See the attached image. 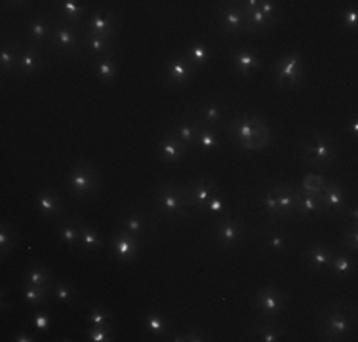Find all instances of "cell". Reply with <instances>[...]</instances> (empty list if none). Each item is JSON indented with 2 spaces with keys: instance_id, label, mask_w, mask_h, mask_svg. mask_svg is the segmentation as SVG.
<instances>
[{
  "instance_id": "obj_1",
  "label": "cell",
  "mask_w": 358,
  "mask_h": 342,
  "mask_svg": "<svg viewBox=\"0 0 358 342\" xmlns=\"http://www.w3.org/2000/svg\"><path fill=\"white\" fill-rule=\"evenodd\" d=\"M231 139L242 150H263L272 142L271 126L254 114H242L227 122Z\"/></svg>"
},
{
  "instance_id": "obj_2",
  "label": "cell",
  "mask_w": 358,
  "mask_h": 342,
  "mask_svg": "<svg viewBox=\"0 0 358 342\" xmlns=\"http://www.w3.org/2000/svg\"><path fill=\"white\" fill-rule=\"evenodd\" d=\"M153 206H155L158 217L170 219V221L187 219L189 211H194L193 200L189 196L187 186L179 185L176 181H166L157 186Z\"/></svg>"
},
{
  "instance_id": "obj_3",
  "label": "cell",
  "mask_w": 358,
  "mask_h": 342,
  "mask_svg": "<svg viewBox=\"0 0 358 342\" xmlns=\"http://www.w3.org/2000/svg\"><path fill=\"white\" fill-rule=\"evenodd\" d=\"M351 312L347 302H334L324 307L316 318L320 341H345L347 336H351L355 329V318Z\"/></svg>"
},
{
  "instance_id": "obj_4",
  "label": "cell",
  "mask_w": 358,
  "mask_h": 342,
  "mask_svg": "<svg viewBox=\"0 0 358 342\" xmlns=\"http://www.w3.org/2000/svg\"><path fill=\"white\" fill-rule=\"evenodd\" d=\"M84 27L72 25L56 15L54 28H52L50 40H48V50L59 57H77L84 50Z\"/></svg>"
},
{
  "instance_id": "obj_5",
  "label": "cell",
  "mask_w": 358,
  "mask_h": 342,
  "mask_svg": "<svg viewBox=\"0 0 358 342\" xmlns=\"http://www.w3.org/2000/svg\"><path fill=\"white\" fill-rule=\"evenodd\" d=\"M67 186H69L72 196L80 202L92 200L101 188L100 170L88 160L75 162V165L67 173Z\"/></svg>"
},
{
  "instance_id": "obj_6",
  "label": "cell",
  "mask_w": 358,
  "mask_h": 342,
  "mask_svg": "<svg viewBox=\"0 0 358 342\" xmlns=\"http://www.w3.org/2000/svg\"><path fill=\"white\" fill-rule=\"evenodd\" d=\"M301 156L313 170H324L336 164L337 147L336 141L326 133L315 131L309 139L301 142Z\"/></svg>"
},
{
  "instance_id": "obj_7",
  "label": "cell",
  "mask_w": 358,
  "mask_h": 342,
  "mask_svg": "<svg viewBox=\"0 0 358 342\" xmlns=\"http://www.w3.org/2000/svg\"><path fill=\"white\" fill-rule=\"evenodd\" d=\"M246 232H248V228H246L242 217L225 211L215 219L214 242L217 247L231 250V247H237L238 243L242 242L246 238Z\"/></svg>"
},
{
  "instance_id": "obj_8",
  "label": "cell",
  "mask_w": 358,
  "mask_h": 342,
  "mask_svg": "<svg viewBox=\"0 0 358 342\" xmlns=\"http://www.w3.org/2000/svg\"><path fill=\"white\" fill-rule=\"evenodd\" d=\"M256 308H258L259 321H272L279 318L280 314L284 312L288 302V295L277 285H263L258 293H256Z\"/></svg>"
},
{
  "instance_id": "obj_9",
  "label": "cell",
  "mask_w": 358,
  "mask_h": 342,
  "mask_svg": "<svg viewBox=\"0 0 358 342\" xmlns=\"http://www.w3.org/2000/svg\"><path fill=\"white\" fill-rule=\"evenodd\" d=\"M274 76L280 90H290L299 86L305 79V63L299 54H286L274 63Z\"/></svg>"
},
{
  "instance_id": "obj_10",
  "label": "cell",
  "mask_w": 358,
  "mask_h": 342,
  "mask_svg": "<svg viewBox=\"0 0 358 342\" xmlns=\"http://www.w3.org/2000/svg\"><path fill=\"white\" fill-rule=\"evenodd\" d=\"M84 31L88 35L103 36V38L115 40L116 33H118V15L111 8H100L93 14L88 15L86 23H84Z\"/></svg>"
},
{
  "instance_id": "obj_11",
  "label": "cell",
  "mask_w": 358,
  "mask_h": 342,
  "mask_svg": "<svg viewBox=\"0 0 358 342\" xmlns=\"http://www.w3.org/2000/svg\"><path fill=\"white\" fill-rule=\"evenodd\" d=\"M196 72L199 71L189 63V59L183 54H179L164 63L162 80L168 88H181V86L189 84L196 76Z\"/></svg>"
},
{
  "instance_id": "obj_12",
  "label": "cell",
  "mask_w": 358,
  "mask_h": 342,
  "mask_svg": "<svg viewBox=\"0 0 358 342\" xmlns=\"http://www.w3.org/2000/svg\"><path fill=\"white\" fill-rule=\"evenodd\" d=\"M217 25L225 36L244 35L246 31V15L240 2H225L217 10Z\"/></svg>"
},
{
  "instance_id": "obj_13",
  "label": "cell",
  "mask_w": 358,
  "mask_h": 342,
  "mask_svg": "<svg viewBox=\"0 0 358 342\" xmlns=\"http://www.w3.org/2000/svg\"><path fill=\"white\" fill-rule=\"evenodd\" d=\"M139 245H141V240L128 234L122 228H118L115 234L111 236V243H109L113 256L122 264L136 263L137 255H139Z\"/></svg>"
},
{
  "instance_id": "obj_14",
  "label": "cell",
  "mask_w": 358,
  "mask_h": 342,
  "mask_svg": "<svg viewBox=\"0 0 358 342\" xmlns=\"http://www.w3.org/2000/svg\"><path fill=\"white\" fill-rule=\"evenodd\" d=\"M35 207L40 217L48 219V221H61L65 219V204L61 196H59L54 188L44 186L42 190L36 193Z\"/></svg>"
},
{
  "instance_id": "obj_15",
  "label": "cell",
  "mask_w": 358,
  "mask_h": 342,
  "mask_svg": "<svg viewBox=\"0 0 358 342\" xmlns=\"http://www.w3.org/2000/svg\"><path fill=\"white\" fill-rule=\"evenodd\" d=\"M240 6H242V12L246 15V31H244V35H261V33L271 31L279 23L269 19L259 10V0H242Z\"/></svg>"
},
{
  "instance_id": "obj_16",
  "label": "cell",
  "mask_w": 358,
  "mask_h": 342,
  "mask_svg": "<svg viewBox=\"0 0 358 342\" xmlns=\"http://www.w3.org/2000/svg\"><path fill=\"white\" fill-rule=\"evenodd\" d=\"M295 198H297V211H295L297 219L307 221V219H313V217L328 215L320 193H311V190H303L299 186H295Z\"/></svg>"
},
{
  "instance_id": "obj_17",
  "label": "cell",
  "mask_w": 358,
  "mask_h": 342,
  "mask_svg": "<svg viewBox=\"0 0 358 342\" xmlns=\"http://www.w3.org/2000/svg\"><path fill=\"white\" fill-rule=\"evenodd\" d=\"M320 196H322L326 213L334 215V217H341L345 207L349 206L347 190H345V186L339 181H326L322 190H320Z\"/></svg>"
},
{
  "instance_id": "obj_18",
  "label": "cell",
  "mask_w": 358,
  "mask_h": 342,
  "mask_svg": "<svg viewBox=\"0 0 358 342\" xmlns=\"http://www.w3.org/2000/svg\"><path fill=\"white\" fill-rule=\"evenodd\" d=\"M44 65H46V59L42 56V48L36 46V44H22L20 46V57H17V69H15V74L20 76H29L33 72L40 71Z\"/></svg>"
},
{
  "instance_id": "obj_19",
  "label": "cell",
  "mask_w": 358,
  "mask_h": 342,
  "mask_svg": "<svg viewBox=\"0 0 358 342\" xmlns=\"http://www.w3.org/2000/svg\"><path fill=\"white\" fill-rule=\"evenodd\" d=\"M187 152H189V147L179 141L172 129H168L158 141L157 154L164 164H178L181 160H185Z\"/></svg>"
},
{
  "instance_id": "obj_20",
  "label": "cell",
  "mask_w": 358,
  "mask_h": 342,
  "mask_svg": "<svg viewBox=\"0 0 358 342\" xmlns=\"http://www.w3.org/2000/svg\"><path fill=\"white\" fill-rule=\"evenodd\" d=\"M187 190H189V196L193 200V209L196 213H204L206 211V206H208L210 196L219 188V185L215 183L214 179L208 177H199L189 181Z\"/></svg>"
},
{
  "instance_id": "obj_21",
  "label": "cell",
  "mask_w": 358,
  "mask_h": 342,
  "mask_svg": "<svg viewBox=\"0 0 358 342\" xmlns=\"http://www.w3.org/2000/svg\"><path fill=\"white\" fill-rule=\"evenodd\" d=\"M202 128V122L201 118L196 116V113H187L183 114L181 118H179L176 124H173L172 131L178 136V139L183 145H187L189 149L191 147H194V142H196V137H199V131H201Z\"/></svg>"
},
{
  "instance_id": "obj_22",
  "label": "cell",
  "mask_w": 358,
  "mask_h": 342,
  "mask_svg": "<svg viewBox=\"0 0 358 342\" xmlns=\"http://www.w3.org/2000/svg\"><path fill=\"white\" fill-rule=\"evenodd\" d=\"M271 190L274 194V198L279 202L280 211H282V217L284 221L286 219H292L295 217V211H297V198H295V186L288 185L284 181H272Z\"/></svg>"
},
{
  "instance_id": "obj_23",
  "label": "cell",
  "mask_w": 358,
  "mask_h": 342,
  "mask_svg": "<svg viewBox=\"0 0 358 342\" xmlns=\"http://www.w3.org/2000/svg\"><path fill=\"white\" fill-rule=\"evenodd\" d=\"M334 250L328 243L316 242L311 243L307 250H305V263H307L309 270L311 272H322L328 268L332 263V256H334Z\"/></svg>"
},
{
  "instance_id": "obj_24",
  "label": "cell",
  "mask_w": 358,
  "mask_h": 342,
  "mask_svg": "<svg viewBox=\"0 0 358 342\" xmlns=\"http://www.w3.org/2000/svg\"><path fill=\"white\" fill-rule=\"evenodd\" d=\"M231 63H233V71L240 74V76H250L251 72L261 69L263 59L259 54L248 48H238L231 54Z\"/></svg>"
},
{
  "instance_id": "obj_25",
  "label": "cell",
  "mask_w": 358,
  "mask_h": 342,
  "mask_svg": "<svg viewBox=\"0 0 358 342\" xmlns=\"http://www.w3.org/2000/svg\"><path fill=\"white\" fill-rule=\"evenodd\" d=\"M52 28H54V19H48L46 15H38V17H33L29 23H27V42L36 44L42 48V44H48L52 35Z\"/></svg>"
},
{
  "instance_id": "obj_26",
  "label": "cell",
  "mask_w": 358,
  "mask_h": 342,
  "mask_svg": "<svg viewBox=\"0 0 358 342\" xmlns=\"http://www.w3.org/2000/svg\"><path fill=\"white\" fill-rule=\"evenodd\" d=\"M143 329L153 339H166L170 335V321L162 312L150 310L143 316Z\"/></svg>"
},
{
  "instance_id": "obj_27",
  "label": "cell",
  "mask_w": 358,
  "mask_h": 342,
  "mask_svg": "<svg viewBox=\"0 0 358 342\" xmlns=\"http://www.w3.org/2000/svg\"><path fill=\"white\" fill-rule=\"evenodd\" d=\"M223 111H225V101L210 99V101H204V103H202L201 107L196 108L194 113H196V116L201 118L202 124L219 128V124L223 122Z\"/></svg>"
},
{
  "instance_id": "obj_28",
  "label": "cell",
  "mask_w": 358,
  "mask_h": 342,
  "mask_svg": "<svg viewBox=\"0 0 358 342\" xmlns=\"http://www.w3.org/2000/svg\"><path fill=\"white\" fill-rule=\"evenodd\" d=\"M357 270V263L355 256L347 250H334V256L329 263V272H334L337 278H351Z\"/></svg>"
},
{
  "instance_id": "obj_29",
  "label": "cell",
  "mask_w": 358,
  "mask_h": 342,
  "mask_svg": "<svg viewBox=\"0 0 358 342\" xmlns=\"http://www.w3.org/2000/svg\"><path fill=\"white\" fill-rule=\"evenodd\" d=\"M120 228L122 230H126L128 234L136 236L139 240H143L145 236H147V232H149V219H147L141 211L130 209L128 213L122 217Z\"/></svg>"
},
{
  "instance_id": "obj_30",
  "label": "cell",
  "mask_w": 358,
  "mask_h": 342,
  "mask_svg": "<svg viewBox=\"0 0 358 342\" xmlns=\"http://www.w3.org/2000/svg\"><path fill=\"white\" fill-rule=\"evenodd\" d=\"M56 15L65 19V22L72 23V25H79V27H84L82 22L88 15V10L77 0H61L58 2V10H56ZM88 19V17H86Z\"/></svg>"
},
{
  "instance_id": "obj_31",
  "label": "cell",
  "mask_w": 358,
  "mask_h": 342,
  "mask_svg": "<svg viewBox=\"0 0 358 342\" xmlns=\"http://www.w3.org/2000/svg\"><path fill=\"white\" fill-rule=\"evenodd\" d=\"M56 236H58L59 242L63 243L69 251L80 250V230L77 221H65V219H61L58 222V227H56Z\"/></svg>"
},
{
  "instance_id": "obj_32",
  "label": "cell",
  "mask_w": 358,
  "mask_h": 342,
  "mask_svg": "<svg viewBox=\"0 0 358 342\" xmlns=\"http://www.w3.org/2000/svg\"><path fill=\"white\" fill-rule=\"evenodd\" d=\"M183 56L189 59V63L193 65L196 71H201L202 67H206L208 61L212 59V48L208 42L204 40H194L187 46V50L183 51Z\"/></svg>"
},
{
  "instance_id": "obj_33",
  "label": "cell",
  "mask_w": 358,
  "mask_h": 342,
  "mask_svg": "<svg viewBox=\"0 0 358 342\" xmlns=\"http://www.w3.org/2000/svg\"><path fill=\"white\" fill-rule=\"evenodd\" d=\"M93 72H95V76L103 84H111L118 76V65H116L115 51L107 54V56L95 57V61H93Z\"/></svg>"
},
{
  "instance_id": "obj_34",
  "label": "cell",
  "mask_w": 358,
  "mask_h": 342,
  "mask_svg": "<svg viewBox=\"0 0 358 342\" xmlns=\"http://www.w3.org/2000/svg\"><path fill=\"white\" fill-rule=\"evenodd\" d=\"M77 225L80 230V250H84L86 253H95V251L103 250V238L90 222L77 219Z\"/></svg>"
},
{
  "instance_id": "obj_35",
  "label": "cell",
  "mask_w": 358,
  "mask_h": 342,
  "mask_svg": "<svg viewBox=\"0 0 358 342\" xmlns=\"http://www.w3.org/2000/svg\"><path fill=\"white\" fill-rule=\"evenodd\" d=\"M254 341L259 342H279L286 335V329L280 327L277 321H259L254 327Z\"/></svg>"
},
{
  "instance_id": "obj_36",
  "label": "cell",
  "mask_w": 358,
  "mask_h": 342,
  "mask_svg": "<svg viewBox=\"0 0 358 342\" xmlns=\"http://www.w3.org/2000/svg\"><path fill=\"white\" fill-rule=\"evenodd\" d=\"M50 299H54L59 304H63V307H69L72 302H77L79 291H77V287L71 282H67V279H56L50 289Z\"/></svg>"
},
{
  "instance_id": "obj_37",
  "label": "cell",
  "mask_w": 358,
  "mask_h": 342,
  "mask_svg": "<svg viewBox=\"0 0 358 342\" xmlns=\"http://www.w3.org/2000/svg\"><path fill=\"white\" fill-rule=\"evenodd\" d=\"M54 282H56V279L52 276L50 268L44 266V264H35V266H31V268H27V270L23 272V284L52 289Z\"/></svg>"
},
{
  "instance_id": "obj_38",
  "label": "cell",
  "mask_w": 358,
  "mask_h": 342,
  "mask_svg": "<svg viewBox=\"0 0 358 342\" xmlns=\"http://www.w3.org/2000/svg\"><path fill=\"white\" fill-rule=\"evenodd\" d=\"M290 236L280 232V230H274L271 227V232H265L263 234V240H261V247H265L269 253H286L290 250Z\"/></svg>"
},
{
  "instance_id": "obj_39",
  "label": "cell",
  "mask_w": 358,
  "mask_h": 342,
  "mask_svg": "<svg viewBox=\"0 0 358 342\" xmlns=\"http://www.w3.org/2000/svg\"><path fill=\"white\" fill-rule=\"evenodd\" d=\"M202 152H214V150L219 149L221 145V139H219V128H214V126H206L202 124L201 131H199V137H196V142H194Z\"/></svg>"
},
{
  "instance_id": "obj_40",
  "label": "cell",
  "mask_w": 358,
  "mask_h": 342,
  "mask_svg": "<svg viewBox=\"0 0 358 342\" xmlns=\"http://www.w3.org/2000/svg\"><path fill=\"white\" fill-rule=\"evenodd\" d=\"M17 240H20L17 228L6 221L0 222V256H2V259H6V256L15 250Z\"/></svg>"
},
{
  "instance_id": "obj_41",
  "label": "cell",
  "mask_w": 358,
  "mask_h": 342,
  "mask_svg": "<svg viewBox=\"0 0 358 342\" xmlns=\"http://www.w3.org/2000/svg\"><path fill=\"white\" fill-rule=\"evenodd\" d=\"M84 33H86V31H84ZM84 50L90 51V54L95 57L107 56V54H113V51H115V40L103 38V36L88 35L86 33V36H84Z\"/></svg>"
},
{
  "instance_id": "obj_42",
  "label": "cell",
  "mask_w": 358,
  "mask_h": 342,
  "mask_svg": "<svg viewBox=\"0 0 358 342\" xmlns=\"http://www.w3.org/2000/svg\"><path fill=\"white\" fill-rule=\"evenodd\" d=\"M22 297L27 307L42 308L44 302L50 299V289H46V287H36V285L29 284H22Z\"/></svg>"
},
{
  "instance_id": "obj_43",
  "label": "cell",
  "mask_w": 358,
  "mask_h": 342,
  "mask_svg": "<svg viewBox=\"0 0 358 342\" xmlns=\"http://www.w3.org/2000/svg\"><path fill=\"white\" fill-rule=\"evenodd\" d=\"M20 46H22V42H10L2 46V51H0V71H2L4 76L10 74V72H15V69H17Z\"/></svg>"
},
{
  "instance_id": "obj_44",
  "label": "cell",
  "mask_w": 358,
  "mask_h": 342,
  "mask_svg": "<svg viewBox=\"0 0 358 342\" xmlns=\"http://www.w3.org/2000/svg\"><path fill=\"white\" fill-rule=\"evenodd\" d=\"M84 320H86L88 327H100V325H111L113 323V314L109 310L105 304H100V302H95L92 307L88 308L86 316H84Z\"/></svg>"
},
{
  "instance_id": "obj_45",
  "label": "cell",
  "mask_w": 358,
  "mask_h": 342,
  "mask_svg": "<svg viewBox=\"0 0 358 342\" xmlns=\"http://www.w3.org/2000/svg\"><path fill=\"white\" fill-rule=\"evenodd\" d=\"M259 204H261V207H263V211H265L267 219L271 221V225H274V222H279V221H284L282 211H280L279 202H277V198H274L271 186H269L265 193L259 196Z\"/></svg>"
},
{
  "instance_id": "obj_46",
  "label": "cell",
  "mask_w": 358,
  "mask_h": 342,
  "mask_svg": "<svg viewBox=\"0 0 358 342\" xmlns=\"http://www.w3.org/2000/svg\"><path fill=\"white\" fill-rule=\"evenodd\" d=\"M341 247L349 253H357L358 250V222H345L341 230Z\"/></svg>"
},
{
  "instance_id": "obj_47",
  "label": "cell",
  "mask_w": 358,
  "mask_h": 342,
  "mask_svg": "<svg viewBox=\"0 0 358 342\" xmlns=\"http://www.w3.org/2000/svg\"><path fill=\"white\" fill-rule=\"evenodd\" d=\"M164 341L168 342H206L210 341L208 333H204L201 329H189L185 333H170Z\"/></svg>"
},
{
  "instance_id": "obj_48",
  "label": "cell",
  "mask_w": 358,
  "mask_h": 342,
  "mask_svg": "<svg viewBox=\"0 0 358 342\" xmlns=\"http://www.w3.org/2000/svg\"><path fill=\"white\" fill-rule=\"evenodd\" d=\"M84 335L90 342H113L115 341V331L113 325H100V327H86Z\"/></svg>"
},
{
  "instance_id": "obj_49",
  "label": "cell",
  "mask_w": 358,
  "mask_h": 342,
  "mask_svg": "<svg viewBox=\"0 0 358 342\" xmlns=\"http://www.w3.org/2000/svg\"><path fill=\"white\" fill-rule=\"evenodd\" d=\"M341 27L347 33H355L358 28V8L355 2L343 8V12H341Z\"/></svg>"
},
{
  "instance_id": "obj_50",
  "label": "cell",
  "mask_w": 358,
  "mask_h": 342,
  "mask_svg": "<svg viewBox=\"0 0 358 342\" xmlns=\"http://www.w3.org/2000/svg\"><path fill=\"white\" fill-rule=\"evenodd\" d=\"M227 211V204H225V198H223V193L221 188H217L208 200V206H206V211L204 213H208L210 217H214L217 219L219 215L225 213Z\"/></svg>"
},
{
  "instance_id": "obj_51",
  "label": "cell",
  "mask_w": 358,
  "mask_h": 342,
  "mask_svg": "<svg viewBox=\"0 0 358 342\" xmlns=\"http://www.w3.org/2000/svg\"><path fill=\"white\" fill-rule=\"evenodd\" d=\"M31 323H33V327L36 329V333H40V335L48 333V331H50V327H52L50 312H48L46 308H38V310L35 312V316H33Z\"/></svg>"
},
{
  "instance_id": "obj_52",
  "label": "cell",
  "mask_w": 358,
  "mask_h": 342,
  "mask_svg": "<svg viewBox=\"0 0 358 342\" xmlns=\"http://www.w3.org/2000/svg\"><path fill=\"white\" fill-rule=\"evenodd\" d=\"M324 181L322 177H316V173H313V175H309L303 183L299 185V188H303V190H311V193H320L324 186Z\"/></svg>"
},
{
  "instance_id": "obj_53",
  "label": "cell",
  "mask_w": 358,
  "mask_h": 342,
  "mask_svg": "<svg viewBox=\"0 0 358 342\" xmlns=\"http://www.w3.org/2000/svg\"><path fill=\"white\" fill-rule=\"evenodd\" d=\"M259 10H261L269 19L279 22V6H277V2H272V0H259Z\"/></svg>"
},
{
  "instance_id": "obj_54",
  "label": "cell",
  "mask_w": 358,
  "mask_h": 342,
  "mask_svg": "<svg viewBox=\"0 0 358 342\" xmlns=\"http://www.w3.org/2000/svg\"><path fill=\"white\" fill-rule=\"evenodd\" d=\"M341 217H343L345 222H358V206L357 204H349V206L345 207V211Z\"/></svg>"
},
{
  "instance_id": "obj_55",
  "label": "cell",
  "mask_w": 358,
  "mask_h": 342,
  "mask_svg": "<svg viewBox=\"0 0 358 342\" xmlns=\"http://www.w3.org/2000/svg\"><path fill=\"white\" fill-rule=\"evenodd\" d=\"M14 342H36V336H33L29 331H17L14 336H12Z\"/></svg>"
},
{
  "instance_id": "obj_56",
  "label": "cell",
  "mask_w": 358,
  "mask_h": 342,
  "mask_svg": "<svg viewBox=\"0 0 358 342\" xmlns=\"http://www.w3.org/2000/svg\"><path fill=\"white\" fill-rule=\"evenodd\" d=\"M349 129H351L352 139L357 141V139H358V118H357V114H355V116L351 118V122H349Z\"/></svg>"
}]
</instances>
